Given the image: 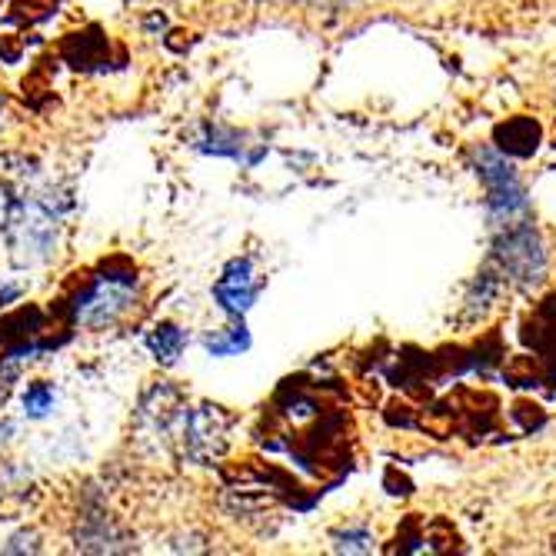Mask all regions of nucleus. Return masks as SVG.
Instances as JSON below:
<instances>
[{"instance_id": "12", "label": "nucleus", "mask_w": 556, "mask_h": 556, "mask_svg": "<svg viewBox=\"0 0 556 556\" xmlns=\"http://www.w3.org/2000/svg\"><path fill=\"white\" fill-rule=\"evenodd\" d=\"M420 427L427 430L430 437L447 440L453 437V430H457V413H453L450 403H437V407H427L420 413Z\"/></svg>"}, {"instance_id": "22", "label": "nucleus", "mask_w": 556, "mask_h": 556, "mask_svg": "<svg viewBox=\"0 0 556 556\" xmlns=\"http://www.w3.org/2000/svg\"><path fill=\"white\" fill-rule=\"evenodd\" d=\"M0 110H4V97H0Z\"/></svg>"}, {"instance_id": "23", "label": "nucleus", "mask_w": 556, "mask_h": 556, "mask_svg": "<svg viewBox=\"0 0 556 556\" xmlns=\"http://www.w3.org/2000/svg\"><path fill=\"white\" fill-rule=\"evenodd\" d=\"M553 147H556V130H553Z\"/></svg>"}, {"instance_id": "1", "label": "nucleus", "mask_w": 556, "mask_h": 556, "mask_svg": "<svg viewBox=\"0 0 556 556\" xmlns=\"http://www.w3.org/2000/svg\"><path fill=\"white\" fill-rule=\"evenodd\" d=\"M57 227H60V207L54 194H17L7 200V244L10 257L17 267L40 264L54 254L57 247Z\"/></svg>"}, {"instance_id": "3", "label": "nucleus", "mask_w": 556, "mask_h": 556, "mask_svg": "<svg viewBox=\"0 0 556 556\" xmlns=\"http://www.w3.org/2000/svg\"><path fill=\"white\" fill-rule=\"evenodd\" d=\"M177 437L190 460L200 463V467H210L227 447V413L214 403L184 410L177 417Z\"/></svg>"}, {"instance_id": "11", "label": "nucleus", "mask_w": 556, "mask_h": 556, "mask_svg": "<svg viewBox=\"0 0 556 556\" xmlns=\"http://www.w3.org/2000/svg\"><path fill=\"white\" fill-rule=\"evenodd\" d=\"M204 347H207V353H214V357H234V353L250 347V337H247L244 323H237V327L210 333V337L204 340Z\"/></svg>"}, {"instance_id": "15", "label": "nucleus", "mask_w": 556, "mask_h": 556, "mask_svg": "<svg viewBox=\"0 0 556 556\" xmlns=\"http://www.w3.org/2000/svg\"><path fill=\"white\" fill-rule=\"evenodd\" d=\"M513 420L520 423L523 430H540L543 427V420H547V413H543L537 403H530V400H520L517 407H513Z\"/></svg>"}, {"instance_id": "6", "label": "nucleus", "mask_w": 556, "mask_h": 556, "mask_svg": "<svg viewBox=\"0 0 556 556\" xmlns=\"http://www.w3.org/2000/svg\"><path fill=\"white\" fill-rule=\"evenodd\" d=\"M257 293H260V283L254 277V264H250L247 257L230 260L220 280L214 283V297L230 317H244V313L254 307Z\"/></svg>"}, {"instance_id": "14", "label": "nucleus", "mask_w": 556, "mask_h": 556, "mask_svg": "<svg viewBox=\"0 0 556 556\" xmlns=\"http://www.w3.org/2000/svg\"><path fill=\"white\" fill-rule=\"evenodd\" d=\"M24 410L30 417H47V413L54 410V390H50L44 380L30 383L24 390Z\"/></svg>"}, {"instance_id": "4", "label": "nucleus", "mask_w": 556, "mask_h": 556, "mask_svg": "<svg viewBox=\"0 0 556 556\" xmlns=\"http://www.w3.org/2000/svg\"><path fill=\"white\" fill-rule=\"evenodd\" d=\"M493 257L500 260L503 274L517 283H537L543 277V267H547L540 237L530 227H507V234L497 240Z\"/></svg>"}, {"instance_id": "18", "label": "nucleus", "mask_w": 556, "mask_h": 556, "mask_svg": "<svg viewBox=\"0 0 556 556\" xmlns=\"http://www.w3.org/2000/svg\"><path fill=\"white\" fill-rule=\"evenodd\" d=\"M17 550H40L37 547V533H17L14 540H10V547H7V553H17Z\"/></svg>"}, {"instance_id": "13", "label": "nucleus", "mask_w": 556, "mask_h": 556, "mask_svg": "<svg viewBox=\"0 0 556 556\" xmlns=\"http://www.w3.org/2000/svg\"><path fill=\"white\" fill-rule=\"evenodd\" d=\"M543 363L537 357H513L507 363V370H503V377H507L510 387H533V383L543 380Z\"/></svg>"}, {"instance_id": "2", "label": "nucleus", "mask_w": 556, "mask_h": 556, "mask_svg": "<svg viewBox=\"0 0 556 556\" xmlns=\"http://www.w3.org/2000/svg\"><path fill=\"white\" fill-rule=\"evenodd\" d=\"M137 290V267H130L124 257L104 264V274L90 277L74 300L67 303V313L74 323H84L90 330H104L130 307Z\"/></svg>"}, {"instance_id": "10", "label": "nucleus", "mask_w": 556, "mask_h": 556, "mask_svg": "<svg viewBox=\"0 0 556 556\" xmlns=\"http://www.w3.org/2000/svg\"><path fill=\"white\" fill-rule=\"evenodd\" d=\"M200 150H207V154H217V157H237V160H247L250 157L244 154L247 144L244 137L234 134V130H224V127H204V137H200Z\"/></svg>"}, {"instance_id": "20", "label": "nucleus", "mask_w": 556, "mask_h": 556, "mask_svg": "<svg viewBox=\"0 0 556 556\" xmlns=\"http://www.w3.org/2000/svg\"><path fill=\"white\" fill-rule=\"evenodd\" d=\"M387 487H390V493H397V497H407L410 493V483L407 480H397V470H387Z\"/></svg>"}, {"instance_id": "8", "label": "nucleus", "mask_w": 556, "mask_h": 556, "mask_svg": "<svg viewBox=\"0 0 556 556\" xmlns=\"http://www.w3.org/2000/svg\"><path fill=\"white\" fill-rule=\"evenodd\" d=\"M64 60L77 70H97V64H107V37L97 27L84 30V34H70L64 40Z\"/></svg>"}, {"instance_id": "7", "label": "nucleus", "mask_w": 556, "mask_h": 556, "mask_svg": "<svg viewBox=\"0 0 556 556\" xmlns=\"http://www.w3.org/2000/svg\"><path fill=\"white\" fill-rule=\"evenodd\" d=\"M493 140H497L500 154L533 157L540 147V124L533 117H513V120H507V124H497Z\"/></svg>"}, {"instance_id": "19", "label": "nucleus", "mask_w": 556, "mask_h": 556, "mask_svg": "<svg viewBox=\"0 0 556 556\" xmlns=\"http://www.w3.org/2000/svg\"><path fill=\"white\" fill-rule=\"evenodd\" d=\"M20 50H24V47L17 44V37H0V57H4L7 64H17Z\"/></svg>"}, {"instance_id": "5", "label": "nucleus", "mask_w": 556, "mask_h": 556, "mask_svg": "<svg viewBox=\"0 0 556 556\" xmlns=\"http://www.w3.org/2000/svg\"><path fill=\"white\" fill-rule=\"evenodd\" d=\"M477 164H480V177L487 180V190H490V214L503 220L520 214L527 207V200H523V187L517 174L510 170V164H503V157L487 147L477 154Z\"/></svg>"}, {"instance_id": "16", "label": "nucleus", "mask_w": 556, "mask_h": 556, "mask_svg": "<svg viewBox=\"0 0 556 556\" xmlns=\"http://www.w3.org/2000/svg\"><path fill=\"white\" fill-rule=\"evenodd\" d=\"M337 543H333V547L337 550H347V553H363V550H370V533L367 530H347V533H337V537H333Z\"/></svg>"}, {"instance_id": "9", "label": "nucleus", "mask_w": 556, "mask_h": 556, "mask_svg": "<svg viewBox=\"0 0 556 556\" xmlns=\"http://www.w3.org/2000/svg\"><path fill=\"white\" fill-rule=\"evenodd\" d=\"M184 343H187V337L177 323H157L154 333L147 337V347L160 363H174L180 353H184Z\"/></svg>"}, {"instance_id": "17", "label": "nucleus", "mask_w": 556, "mask_h": 556, "mask_svg": "<svg viewBox=\"0 0 556 556\" xmlns=\"http://www.w3.org/2000/svg\"><path fill=\"white\" fill-rule=\"evenodd\" d=\"M387 423L390 427H413V410H410V403H403V400H393L387 403Z\"/></svg>"}, {"instance_id": "21", "label": "nucleus", "mask_w": 556, "mask_h": 556, "mask_svg": "<svg viewBox=\"0 0 556 556\" xmlns=\"http://www.w3.org/2000/svg\"><path fill=\"white\" fill-rule=\"evenodd\" d=\"M17 293H20L17 287H7L4 293H0V307H4V303H7V300H14V297H17Z\"/></svg>"}]
</instances>
